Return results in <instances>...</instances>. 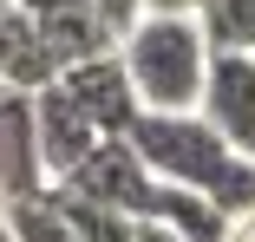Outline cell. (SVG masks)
<instances>
[{
	"instance_id": "1",
	"label": "cell",
	"mask_w": 255,
	"mask_h": 242,
	"mask_svg": "<svg viewBox=\"0 0 255 242\" xmlns=\"http://www.w3.org/2000/svg\"><path fill=\"white\" fill-rule=\"evenodd\" d=\"M125 144L137 151V164L157 177V183L196 190L210 210H223V223L255 216V164L236 157L196 112L190 118H137Z\"/></svg>"
},
{
	"instance_id": "2",
	"label": "cell",
	"mask_w": 255,
	"mask_h": 242,
	"mask_svg": "<svg viewBox=\"0 0 255 242\" xmlns=\"http://www.w3.org/2000/svg\"><path fill=\"white\" fill-rule=\"evenodd\" d=\"M118 66L144 118H190L203 99V79H210V46H203L196 20H137L125 33Z\"/></svg>"
},
{
	"instance_id": "3",
	"label": "cell",
	"mask_w": 255,
	"mask_h": 242,
	"mask_svg": "<svg viewBox=\"0 0 255 242\" xmlns=\"http://www.w3.org/2000/svg\"><path fill=\"white\" fill-rule=\"evenodd\" d=\"M196 118L210 124L236 157L255 164V59H249V53H216V59H210Z\"/></svg>"
},
{
	"instance_id": "4",
	"label": "cell",
	"mask_w": 255,
	"mask_h": 242,
	"mask_svg": "<svg viewBox=\"0 0 255 242\" xmlns=\"http://www.w3.org/2000/svg\"><path fill=\"white\" fill-rule=\"evenodd\" d=\"M144 190H150V170L137 164V151H131L125 137H105V144H98V151L59 183V197L92 203V210H112V216H137Z\"/></svg>"
},
{
	"instance_id": "5",
	"label": "cell",
	"mask_w": 255,
	"mask_h": 242,
	"mask_svg": "<svg viewBox=\"0 0 255 242\" xmlns=\"http://www.w3.org/2000/svg\"><path fill=\"white\" fill-rule=\"evenodd\" d=\"M59 85H66V99L79 105V118H85L98 137H131V124L144 118V112H137V92H131V79H125V66H118V53L59 72Z\"/></svg>"
},
{
	"instance_id": "6",
	"label": "cell",
	"mask_w": 255,
	"mask_h": 242,
	"mask_svg": "<svg viewBox=\"0 0 255 242\" xmlns=\"http://www.w3.org/2000/svg\"><path fill=\"white\" fill-rule=\"evenodd\" d=\"M39 197H46V170H39V137H33V99L0 92V216Z\"/></svg>"
},
{
	"instance_id": "7",
	"label": "cell",
	"mask_w": 255,
	"mask_h": 242,
	"mask_svg": "<svg viewBox=\"0 0 255 242\" xmlns=\"http://www.w3.org/2000/svg\"><path fill=\"white\" fill-rule=\"evenodd\" d=\"M33 137H39V170L53 177V183H66V177L98 151V144H105V137L79 118V105L66 99L59 79L46 85V92H33Z\"/></svg>"
},
{
	"instance_id": "8",
	"label": "cell",
	"mask_w": 255,
	"mask_h": 242,
	"mask_svg": "<svg viewBox=\"0 0 255 242\" xmlns=\"http://www.w3.org/2000/svg\"><path fill=\"white\" fill-rule=\"evenodd\" d=\"M33 26H39V39H46V53H53L59 72H72V66H85V59L118 53V39H112L105 20L92 13V0H59V7L33 13Z\"/></svg>"
},
{
	"instance_id": "9",
	"label": "cell",
	"mask_w": 255,
	"mask_h": 242,
	"mask_svg": "<svg viewBox=\"0 0 255 242\" xmlns=\"http://www.w3.org/2000/svg\"><path fill=\"white\" fill-rule=\"evenodd\" d=\"M53 79H59V66H53V53H46V39H39L33 13L0 7V92L33 99V92H46Z\"/></svg>"
},
{
	"instance_id": "10",
	"label": "cell",
	"mask_w": 255,
	"mask_h": 242,
	"mask_svg": "<svg viewBox=\"0 0 255 242\" xmlns=\"http://www.w3.org/2000/svg\"><path fill=\"white\" fill-rule=\"evenodd\" d=\"M131 223H157V229H170L177 242H223V236H229L223 210H210L196 190H177V183H157V177H150V190H144V203H137Z\"/></svg>"
},
{
	"instance_id": "11",
	"label": "cell",
	"mask_w": 255,
	"mask_h": 242,
	"mask_svg": "<svg viewBox=\"0 0 255 242\" xmlns=\"http://www.w3.org/2000/svg\"><path fill=\"white\" fill-rule=\"evenodd\" d=\"M196 33L210 46V59L216 53H255V0H203Z\"/></svg>"
},
{
	"instance_id": "12",
	"label": "cell",
	"mask_w": 255,
	"mask_h": 242,
	"mask_svg": "<svg viewBox=\"0 0 255 242\" xmlns=\"http://www.w3.org/2000/svg\"><path fill=\"white\" fill-rule=\"evenodd\" d=\"M7 223H13V236H20V242H72V229L59 223V210L46 203V197H39V203H26V210H7Z\"/></svg>"
},
{
	"instance_id": "13",
	"label": "cell",
	"mask_w": 255,
	"mask_h": 242,
	"mask_svg": "<svg viewBox=\"0 0 255 242\" xmlns=\"http://www.w3.org/2000/svg\"><path fill=\"white\" fill-rule=\"evenodd\" d=\"M92 13L112 26V39H125V33L144 20V0H92Z\"/></svg>"
},
{
	"instance_id": "14",
	"label": "cell",
	"mask_w": 255,
	"mask_h": 242,
	"mask_svg": "<svg viewBox=\"0 0 255 242\" xmlns=\"http://www.w3.org/2000/svg\"><path fill=\"white\" fill-rule=\"evenodd\" d=\"M203 0H144V20H196Z\"/></svg>"
},
{
	"instance_id": "15",
	"label": "cell",
	"mask_w": 255,
	"mask_h": 242,
	"mask_svg": "<svg viewBox=\"0 0 255 242\" xmlns=\"http://www.w3.org/2000/svg\"><path fill=\"white\" fill-rule=\"evenodd\" d=\"M131 242H177V236L157 229V223H131Z\"/></svg>"
},
{
	"instance_id": "16",
	"label": "cell",
	"mask_w": 255,
	"mask_h": 242,
	"mask_svg": "<svg viewBox=\"0 0 255 242\" xmlns=\"http://www.w3.org/2000/svg\"><path fill=\"white\" fill-rule=\"evenodd\" d=\"M223 242H255V216H236V223H229V236H223Z\"/></svg>"
},
{
	"instance_id": "17",
	"label": "cell",
	"mask_w": 255,
	"mask_h": 242,
	"mask_svg": "<svg viewBox=\"0 0 255 242\" xmlns=\"http://www.w3.org/2000/svg\"><path fill=\"white\" fill-rule=\"evenodd\" d=\"M20 13H46V7H59V0H13Z\"/></svg>"
},
{
	"instance_id": "18",
	"label": "cell",
	"mask_w": 255,
	"mask_h": 242,
	"mask_svg": "<svg viewBox=\"0 0 255 242\" xmlns=\"http://www.w3.org/2000/svg\"><path fill=\"white\" fill-rule=\"evenodd\" d=\"M0 242H20V236H13V223H7V216H0Z\"/></svg>"
},
{
	"instance_id": "19",
	"label": "cell",
	"mask_w": 255,
	"mask_h": 242,
	"mask_svg": "<svg viewBox=\"0 0 255 242\" xmlns=\"http://www.w3.org/2000/svg\"><path fill=\"white\" fill-rule=\"evenodd\" d=\"M0 7H13V0H0Z\"/></svg>"
},
{
	"instance_id": "20",
	"label": "cell",
	"mask_w": 255,
	"mask_h": 242,
	"mask_svg": "<svg viewBox=\"0 0 255 242\" xmlns=\"http://www.w3.org/2000/svg\"><path fill=\"white\" fill-rule=\"evenodd\" d=\"M249 59H255V53H249Z\"/></svg>"
}]
</instances>
